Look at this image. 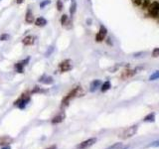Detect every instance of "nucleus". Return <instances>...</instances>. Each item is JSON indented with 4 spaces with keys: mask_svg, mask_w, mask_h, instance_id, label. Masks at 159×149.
Returning a JSON list of instances; mask_svg holds the SVG:
<instances>
[{
    "mask_svg": "<svg viewBox=\"0 0 159 149\" xmlns=\"http://www.w3.org/2000/svg\"><path fill=\"white\" fill-rule=\"evenodd\" d=\"M83 90H82V88L81 86H76L75 89H73L71 92H70L66 97H65L62 100V107H66V105L69 104V103L71 102V100L77 97H82L83 95Z\"/></svg>",
    "mask_w": 159,
    "mask_h": 149,
    "instance_id": "1",
    "label": "nucleus"
},
{
    "mask_svg": "<svg viewBox=\"0 0 159 149\" xmlns=\"http://www.w3.org/2000/svg\"><path fill=\"white\" fill-rule=\"evenodd\" d=\"M137 128H138L137 125H133V126H130L128 128H126L125 130L120 134V137L122 139H127L129 137H132L134 134L136 133Z\"/></svg>",
    "mask_w": 159,
    "mask_h": 149,
    "instance_id": "2",
    "label": "nucleus"
},
{
    "mask_svg": "<svg viewBox=\"0 0 159 149\" xmlns=\"http://www.w3.org/2000/svg\"><path fill=\"white\" fill-rule=\"evenodd\" d=\"M148 13L151 17H157L159 14V3L154 1L148 6Z\"/></svg>",
    "mask_w": 159,
    "mask_h": 149,
    "instance_id": "3",
    "label": "nucleus"
},
{
    "mask_svg": "<svg viewBox=\"0 0 159 149\" xmlns=\"http://www.w3.org/2000/svg\"><path fill=\"white\" fill-rule=\"evenodd\" d=\"M97 142V138L96 137H92V138H90V139H87V140L83 141L77 145V149H88L90 148L91 146H92L93 144Z\"/></svg>",
    "mask_w": 159,
    "mask_h": 149,
    "instance_id": "4",
    "label": "nucleus"
},
{
    "mask_svg": "<svg viewBox=\"0 0 159 149\" xmlns=\"http://www.w3.org/2000/svg\"><path fill=\"white\" fill-rule=\"evenodd\" d=\"M29 102H30V97H29V95L23 94L22 97L15 103V105H17V107H19V108H21V109H24L26 105L29 103Z\"/></svg>",
    "mask_w": 159,
    "mask_h": 149,
    "instance_id": "5",
    "label": "nucleus"
},
{
    "mask_svg": "<svg viewBox=\"0 0 159 149\" xmlns=\"http://www.w3.org/2000/svg\"><path fill=\"white\" fill-rule=\"evenodd\" d=\"M106 28L105 26H101V29H100V31L99 33L97 34L96 36V40L97 42H101V41H104V39L105 38L106 36Z\"/></svg>",
    "mask_w": 159,
    "mask_h": 149,
    "instance_id": "6",
    "label": "nucleus"
},
{
    "mask_svg": "<svg viewBox=\"0 0 159 149\" xmlns=\"http://www.w3.org/2000/svg\"><path fill=\"white\" fill-rule=\"evenodd\" d=\"M29 60H30V58H27V59H25L24 61L19 62V63H17L15 65V69L17 71V73H23V71H24V67L27 65Z\"/></svg>",
    "mask_w": 159,
    "mask_h": 149,
    "instance_id": "7",
    "label": "nucleus"
},
{
    "mask_svg": "<svg viewBox=\"0 0 159 149\" xmlns=\"http://www.w3.org/2000/svg\"><path fill=\"white\" fill-rule=\"evenodd\" d=\"M59 68L60 70L62 71V72H68L72 69V65H71V62L66 60V61H64L62 62L60 65H59Z\"/></svg>",
    "mask_w": 159,
    "mask_h": 149,
    "instance_id": "8",
    "label": "nucleus"
},
{
    "mask_svg": "<svg viewBox=\"0 0 159 149\" xmlns=\"http://www.w3.org/2000/svg\"><path fill=\"white\" fill-rule=\"evenodd\" d=\"M12 142H13V138H11L10 136L5 135V136L0 137V146H5Z\"/></svg>",
    "mask_w": 159,
    "mask_h": 149,
    "instance_id": "9",
    "label": "nucleus"
},
{
    "mask_svg": "<svg viewBox=\"0 0 159 149\" xmlns=\"http://www.w3.org/2000/svg\"><path fill=\"white\" fill-rule=\"evenodd\" d=\"M65 117H66V114H65V112H61L58 115H56L55 117H53L52 123L53 124H58L60 122H62L64 119H65Z\"/></svg>",
    "mask_w": 159,
    "mask_h": 149,
    "instance_id": "10",
    "label": "nucleus"
},
{
    "mask_svg": "<svg viewBox=\"0 0 159 149\" xmlns=\"http://www.w3.org/2000/svg\"><path fill=\"white\" fill-rule=\"evenodd\" d=\"M35 25L38 26V27H43L47 24V20L44 17H38L37 19H35Z\"/></svg>",
    "mask_w": 159,
    "mask_h": 149,
    "instance_id": "11",
    "label": "nucleus"
},
{
    "mask_svg": "<svg viewBox=\"0 0 159 149\" xmlns=\"http://www.w3.org/2000/svg\"><path fill=\"white\" fill-rule=\"evenodd\" d=\"M100 86H101V81L100 80H96V81H93L92 83L91 84L90 90H91V92H96V90L99 89Z\"/></svg>",
    "mask_w": 159,
    "mask_h": 149,
    "instance_id": "12",
    "label": "nucleus"
},
{
    "mask_svg": "<svg viewBox=\"0 0 159 149\" xmlns=\"http://www.w3.org/2000/svg\"><path fill=\"white\" fill-rule=\"evenodd\" d=\"M25 20L27 23H32V22H34V16H33V14H32V11L31 10H28L27 13H26V17H25Z\"/></svg>",
    "mask_w": 159,
    "mask_h": 149,
    "instance_id": "13",
    "label": "nucleus"
},
{
    "mask_svg": "<svg viewBox=\"0 0 159 149\" xmlns=\"http://www.w3.org/2000/svg\"><path fill=\"white\" fill-rule=\"evenodd\" d=\"M143 121L145 122H154L155 121V113H149L148 115H146L145 117H144Z\"/></svg>",
    "mask_w": 159,
    "mask_h": 149,
    "instance_id": "14",
    "label": "nucleus"
},
{
    "mask_svg": "<svg viewBox=\"0 0 159 149\" xmlns=\"http://www.w3.org/2000/svg\"><path fill=\"white\" fill-rule=\"evenodd\" d=\"M127 148V146H123V144L122 143H114L111 146H110L109 148H106V149H126Z\"/></svg>",
    "mask_w": 159,
    "mask_h": 149,
    "instance_id": "15",
    "label": "nucleus"
},
{
    "mask_svg": "<svg viewBox=\"0 0 159 149\" xmlns=\"http://www.w3.org/2000/svg\"><path fill=\"white\" fill-rule=\"evenodd\" d=\"M34 43V37L32 36H27L24 38V40H23V44L24 45H32Z\"/></svg>",
    "mask_w": 159,
    "mask_h": 149,
    "instance_id": "16",
    "label": "nucleus"
},
{
    "mask_svg": "<svg viewBox=\"0 0 159 149\" xmlns=\"http://www.w3.org/2000/svg\"><path fill=\"white\" fill-rule=\"evenodd\" d=\"M110 86H111V85H110V83L109 81H105L104 84L101 85V90L102 93H105L106 90H109L110 89Z\"/></svg>",
    "mask_w": 159,
    "mask_h": 149,
    "instance_id": "17",
    "label": "nucleus"
},
{
    "mask_svg": "<svg viewBox=\"0 0 159 149\" xmlns=\"http://www.w3.org/2000/svg\"><path fill=\"white\" fill-rule=\"evenodd\" d=\"M40 81H41V83L45 84V85H50V84L53 83V79L51 78V77H45V80L43 78H41Z\"/></svg>",
    "mask_w": 159,
    "mask_h": 149,
    "instance_id": "18",
    "label": "nucleus"
},
{
    "mask_svg": "<svg viewBox=\"0 0 159 149\" xmlns=\"http://www.w3.org/2000/svg\"><path fill=\"white\" fill-rule=\"evenodd\" d=\"M76 9H77V4H76V2H75V0H73L72 5H71V9H70V13H71V15H74Z\"/></svg>",
    "mask_w": 159,
    "mask_h": 149,
    "instance_id": "19",
    "label": "nucleus"
},
{
    "mask_svg": "<svg viewBox=\"0 0 159 149\" xmlns=\"http://www.w3.org/2000/svg\"><path fill=\"white\" fill-rule=\"evenodd\" d=\"M157 79H159V71L155 72L153 75H151L150 77H149V80H150V81H155Z\"/></svg>",
    "mask_w": 159,
    "mask_h": 149,
    "instance_id": "20",
    "label": "nucleus"
},
{
    "mask_svg": "<svg viewBox=\"0 0 159 149\" xmlns=\"http://www.w3.org/2000/svg\"><path fill=\"white\" fill-rule=\"evenodd\" d=\"M67 20H68V16L66 15V14H64V15L62 16V18H61V24H62V25H65V23H66Z\"/></svg>",
    "mask_w": 159,
    "mask_h": 149,
    "instance_id": "21",
    "label": "nucleus"
},
{
    "mask_svg": "<svg viewBox=\"0 0 159 149\" xmlns=\"http://www.w3.org/2000/svg\"><path fill=\"white\" fill-rule=\"evenodd\" d=\"M57 9L59 11H61L63 9V3H62L61 0H58V1H57Z\"/></svg>",
    "mask_w": 159,
    "mask_h": 149,
    "instance_id": "22",
    "label": "nucleus"
},
{
    "mask_svg": "<svg viewBox=\"0 0 159 149\" xmlns=\"http://www.w3.org/2000/svg\"><path fill=\"white\" fill-rule=\"evenodd\" d=\"M152 56L153 57H159V48H155L152 52Z\"/></svg>",
    "mask_w": 159,
    "mask_h": 149,
    "instance_id": "23",
    "label": "nucleus"
},
{
    "mask_svg": "<svg viewBox=\"0 0 159 149\" xmlns=\"http://www.w3.org/2000/svg\"><path fill=\"white\" fill-rule=\"evenodd\" d=\"M9 39V35L8 34H2L1 36H0V41H5Z\"/></svg>",
    "mask_w": 159,
    "mask_h": 149,
    "instance_id": "24",
    "label": "nucleus"
},
{
    "mask_svg": "<svg viewBox=\"0 0 159 149\" xmlns=\"http://www.w3.org/2000/svg\"><path fill=\"white\" fill-rule=\"evenodd\" d=\"M49 3H50V0H46V1L41 2V4H40V7H41V8H44V6L48 5Z\"/></svg>",
    "mask_w": 159,
    "mask_h": 149,
    "instance_id": "25",
    "label": "nucleus"
},
{
    "mask_svg": "<svg viewBox=\"0 0 159 149\" xmlns=\"http://www.w3.org/2000/svg\"><path fill=\"white\" fill-rule=\"evenodd\" d=\"M150 146L151 147H158L159 146V139H158V140H156V141H154L153 143H151Z\"/></svg>",
    "mask_w": 159,
    "mask_h": 149,
    "instance_id": "26",
    "label": "nucleus"
},
{
    "mask_svg": "<svg viewBox=\"0 0 159 149\" xmlns=\"http://www.w3.org/2000/svg\"><path fill=\"white\" fill-rule=\"evenodd\" d=\"M132 1H133V3L135 4V5H140L141 2H142V0H132Z\"/></svg>",
    "mask_w": 159,
    "mask_h": 149,
    "instance_id": "27",
    "label": "nucleus"
},
{
    "mask_svg": "<svg viewBox=\"0 0 159 149\" xmlns=\"http://www.w3.org/2000/svg\"><path fill=\"white\" fill-rule=\"evenodd\" d=\"M39 92H40V88H39V86H35L34 90H32V93H33V94H35V93H39Z\"/></svg>",
    "mask_w": 159,
    "mask_h": 149,
    "instance_id": "28",
    "label": "nucleus"
},
{
    "mask_svg": "<svg viewBox=\"0 0 159 149\" xmlns=\"http://www.w3.org/2000/svg\"><path fill=\"white\" fill-rule=\"evenodd\" d=\"M148 4H149V2H148V0H144V3L142 4V7H143V8H146L147 6H149V5H148Z\"/></svg>",
    "mask_w": 159,
    "mask_h": 149,
    "instance_id": "29",
    "label": "nucleus"
},
{
    "mask_svg": "<svg viewBox=\"0 0 159 149\" xmlns=\"http://www.w3.org/2000/svg\"><path fill=\"white\" fill-rule=\"evenodd\" d=\"M2 149H11V147L9 146V145H5V146H3Z\"/></svg>",
    "mask_w": 159,
    "mask_h": 149,
    "instance_id": "30",
    "label": "nucleus"
},
{
    "mask_svg": "<svg viewBox=\"0 0 159 149\" xmlns=\"http://www.w3.org/2000/svg\"><path fill=\"white\" fill-rule=\"evenodd\" d=\"M56 148H57V146H56V145H52V146L48 147V148H47V149H56Z\"/></svg>",
    "mask_w": 159,
    "mask_h": 149,
    "instance_id": "31",
    "label": "nucleus"
},
{
    "mask_svg": "<svg viewBox=\"0 0 159 149\" xmlns=\"http://www.w3.org/2000/svg\"><path fill=\"white\" fill-rule=\"evenodd\" d=\"M23 1H24V0H17V3H18V4H20V3H22Z\"/></svg>",
    "mask_w": 159,
    "mask_h": 149,
    "instance_id": "32",
    "label": "nucleus"
}]
</instances>
